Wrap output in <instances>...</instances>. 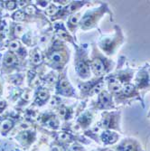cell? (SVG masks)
<instances>
[{"mask_svg":"<svg viewBox=\"0 0 150 151\" xmlns=\"http://www.w3.org/2000/svg\"><path fill=\"white\" fill-rule=\"evenodd\" d=\"M92 68H93V71H94V73H96V74H100L104 70V64L100 60L96 59V60H94L92 63Z\"/></svg>","mask_w":150,"mask_h":151,"instance_id":"6da1fadb","label":"cell"},{"mask_svg":"<svg viewBox=\"0 0 150 151\" xmlns=\"http://www.w3.org/2000/svg\"><path fill=\"white\" fill-rule=\"evenodd\" d=\"M102 139L106 143H113L117 139V136H116V134L111 133L110 131H106L102 134Z\"/></svg>","mask_w":150,"mask_h":151,"instance_id":"7a4b0ae2","label":"cell"},{"mask_svg":"<svg viewBox=\"0 0 150 151\" xmlns=\"http://www.w3.org/2000/svg\"><path fill=\"white\" fill-rule=\"evenodd\" d=\"M77 71L81 76H86L89 74V68L83 62H79L77 64Z\"/></svg>","mask_w":150,"mask_h":151,"instance_id":"3957f363","label":"cell"},{"mask_svg":"<svg viewBox=\"0 0 150 151\" xmlns=\"http://www.w3.org/2000/svg\"><path fill=\"white\" fill-rule=\"evenodd\" d=\"M41 61H42V54L39 52L35 53L33 56V63H35V64H38V63H41Z\"/></svg>","mask_w":150,"mask_h":151,"instance_id":"277c9868","label":"cell"},{"mask_svg":"<svg viewBox=\"0 0 150 151\" xmlns=\"http://www.w3.org/2000/svg\"><path fill=\"white\" fill-rule=\"evenodd\" d=\"M5 62H6V63L8 65L13 64V63L16 62V58H15V56H14L13 54H7L6 59H5Z\"/></svg>","mask_w":150,"mask_h":151,"instance_id":"5b68a950","label":"cell"},{"mask_svg":"<svg viewBox=\"0 0 150 151\" xmlns=\"http://www.w3.org/2000/svg\"><path fill=\"white\" fill-rule=\"evenodd\" d=\"M133 90H134V87H133L132 85H129V84L127 85V86L123 89V92L126 95H129V94H131L133 92Z\"/></svg>","mask_w":150,"mask_h":151,"instance_id":"8992f818","label":"cell"},{"mask_svg":"<svg viewBox=\"0 0 150 151\" xmlns=\"http://www.w3.org/2000/svg\"><path fill=\"white\" fill-rule=\"evenodd\" d=\"M121 151H136V147H134L131 144L126 145L121 147Z\"/></svg>","mask_w":150,"mask_h":151,"instance_id":"52a82bcc","label":"cell"},{"mask_svg":"<svg viewBox=\"0 0 150 151\" xmlns=\"http://www.w3.org/2000/svg\"><path fill=\"white\" fill-rule=\"evenodd\" d=\"M12 126V122L10 120H6L2 124V129L3 130H8Z\"/></svg>","mask_w":150,"mask_h":151,"instance_id":"ba28073f","label":"cell"},{"mask_svg":"<svg viewBox=\"0 0 150 151\" xmlns=\"http://www.w3.org/2000/svg\"><path fill=\"white\" fill-rule=\"evenodd\" d=\"M60 88L62 89V90H69V84L66 80H62L60 82Z\"/></svg>","mask_w":150,"mask_h":151,"instance_id":"9c48e42d","label":"cell"},{"mask_svg":"<svg viewBox=\"0 0 150 151\" xmlns=\"http://www.w3.org/2000/svg\"><path fill=\"white\" fill-rule=\"evenodd\" d=\"M52 60L54 62H56V63H58V62H60L61 60H62V56H61V54H58V53H54V54H52Z\"/></svg>","mask_w":150,"mask_h":151,"instance_id":"30bf717a","label":"cell"},{"mask_svg":"<svg viewBox=\"0 0 150 151\" xmlns=\"http://www.w3.org/2000/svg\"><path fill=\"white\" fill-rule=\"evenodd\" d=\"M14 18L17 21H20V20H23L24 19V14L22 13L21 11H17L15 15H14Z\"/></svg>","mask_w":150,"mask_h":151,"instance_id":"8fae6325","label":"cell"},{"mask_svg":"<svg viewBox=\"0 0 150 151\" xmlns=\"http://www.w3.org/2000/svg\"><path fill=\"white\" fill-rule=\"evenodd\" d=\"M102 88H103V83L100 82V83L97 84L96 86L94 87V89H93V92H94V93H99L100 92H101Z\"/></svg>","mask_w":150,"mask_h":151,"instance_id":"7c38bea8","label":"cell"},{"mask_svg":"<svg viewBox=\"0 0 150 151\" xmlns=\"http://www.w3.org/2000/svg\"><path fill=\"white\" fill-rule=\"evenodd\" d=\"M100 102H101L102 103H107V102H110V97H109L106 93H104L103 95L100 96Z\"/></svg>","mask_w":150,"mask_h":151,"instance_id":"4fadbf2b","label":"cell"},{"mask_svg":"<svg viewBox=\"0 0 150 151\" xmlns=\"http://www.w3.org/2000/svg\"><path fill=\"white\" fill-rule=\"evenodd\" d=\"M38 96L41 99L44 100V99H46L47 98H48V93H47L46 92H39V94H38Z\"/></svg>","mask_w":150,"mask_h":151,"instance_id":"5bb4252c","label":"cell"},{"mask_svg":"<svg viewBox=\"0 0 150 151\" xmlns=\"http://www.w3.org/2000/svg\"><path fill=\"white\" fill-rule=\"evenodd\" d=\"M56 11H57L56 7H54V6H51L49 9H47L46 13L48 14V15H54V14L56 13Z\"/></svg>","mask_w":150,"mask_h":151,"instance_id":"9a60e30c","label":"cell"},{"mask_svg":"<svg viewBox=\"0 0 150 151\" xmlns=\"http://www.w3.org/2000/svg\"><path fill=\"white\" fill-rule=\"evenodd\" d=\"M10 48H11L12 50H17L18 48H19V44H18V42H12L11 44H10Z\"/></svg>","mask_w":150,"mask_h":151,"instance_id":"2e32d148","label":"cell"},{"mask_svg":"<svg viewBox=\"0 0 150 151\" xmlns=\"http://www.w3.org/2000/svg\"><path fill=\"white\" fill-rule=\"evenodd\" d=\"M6 6H7L8 9H14L15 6H16V3L14 2V1H8L6 3Z\"/></svg>","mask_w":150,"mask_h":151,"instance_id":"e0dca14e","label":"cell"},{"mask_svg":"<svg viewBox=\"0 0 150 151\" xmlns=\"http://www.w3.org/2000/svg\"><path fill=\"white\" fill-rule=\"evenodd\" d=\"M24 31V28H23V26L22 25H16V35H20L22 32Z\"/></svg>","mask_w":150,"mask_h":151,"instance_id":"ac0fdd59","label":"cell"},{"mask_svg":"<svg viewBox=\"0 0 150 151\" xmlns=\"http://www.w3.org/2000/svg\"><path fill=\"white\" fill-rule=\"evenodd\" d=\"M6 30V25L5 22L0 23V33H4Z\"/></svg>","mask_w":150,"mask_h":151,"instance_id":"d6986e66","label":"cell"},{"mask_svg":"<svg viewBox=\"0 0 150 151\" xmlns=\"http://www.w3.org/2000/svg\"><path fill=\"white\" fill-rule=\"evenodd\" d=\"M25 12H26L27 14H29V15H32V14L35 13V8H34L33 6H28V7H26V9H25Z\"/></svg>","mask_w":150,"mask_h":151,"instance_id":"ffe728a7","label":"cell"},{"mask_svg":"<svg viewBox=\"0 0 150 151\" xmlns=\"http://www.w3.org/2000/svg\"><path fill=\"white\" fill-rule=\"evenodd\" d=\"M79 21V15H74L71 18V24H77Z\"/></svg>","mask_w":150,"mask_h":151,"instance_id":"44dd1931","label":"cell"},{"mask_svg":"<svg viewBox=\"0 0 150 151\" xmlns=\"http://www.w3.org/2000/svg\"><path fill=\"white\" fill-rule=\"evenodd\" d=\"M59 34H60V35H61V36H62L63 38H68V35L66 34L65 32H63V31H61Z\"/></svg>","mask_w":150,"mask_h":151,"instance_id":"7402d4cb","label":"cell"},{"mask_svg":"<svg viewBox=\"0 0 150 151\" xmlns=\"http://www.w3.org/2000/svg\"><path fill=\"white\" fill-rule=\"evenodd\" d=\"M47 80H48V82H53V80H55V77H53V76H51L50 78H48V79H47Z\"/></svg>","mask_w":150,"mask_h":151,"instance_id":"603a6c76","label":"cell"},{"mask_svg":"<svg viewBox=\"0 0 150 151\" xmlns=\"http://www.w3.org/2000/svg\"><path fill=\"white\" fill-rule=\"evenodd\" d=\"M5 106V102H0V108H3Z\"/></svg>","mask_w":150,"mask_h":151,"instance_id":"cb8c5ba5","label":"cell"},{"mask_svg":"<svg viewBox=\"0 0 150 151\" xmlns=\"http://www.w3.org/2000/svg\"><path fill=\"white\" fill-rule=\"evenodd\" d=\"M24 98H25V99H29V95H28V94H25V95H24Z\"/></svg>","mask_w":150,"mask_h":151,"instance_id":"d4e9b609","label":"cell"}]
</instances>
